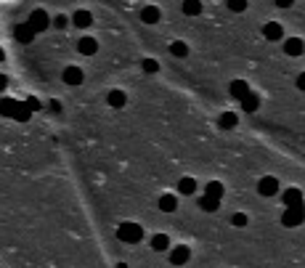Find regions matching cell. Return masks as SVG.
<instances>
[{"instance_id": "34", "label": "cell", "mask_w": 305, "mask_h": 268, "mask_svg": "<svg viewBox=\"0 0 305 268\" xmlns=\"http://www.w3.org/2000/svg\"><path fill=\"white\" fill-rule=\"evenodd\" d=\"M297 88H300V90H305V72L297 77Z\"/></svg>"}, {"instance_id": "23", "label": "cell", "mask_w": 305, "mask_h": 268, "mask_svg": "<svg viewBox=\"0 0 305 268\" xmlns=\"http://www.w3.org/2000/svg\"><path fill=\"white\" fill-rule=\"evenodd\" d=\"M199 207H202L205 213H215V210L220 207V199H213V196H202V199H199Z\"/></svg>"}, {"instance_id": "8", "label": "cell", "mask_w": 305, "mask_h": 268, "mask_svg": "<svg viewBox=\"0 0 305 268\" xmlns=\"http://www.w3.org/2000/svg\"><path fill=\"white\" fill-rule=\"evenodd\" d=\"M189 258H191V250H189V247H183V244H181V247H175V250L170 252V263H173V265H183V263H189Z\"/></svg>"}, {"instance_id": "4", "label": "cell", "mask_w": 305, "mask_h": 268, "mask_svg": "<svg viewBox=\"0 0 305 268\" xmlns=\"http://www.w3.org/2000/svg\"><path fill=\"white\" fill-rule=\"evenodd\" d=\"M257 191H260V196H274V194H279V181L274 176H265L257 183Z\"/></svg>"}, {"instance_id": "2", "label": "cell", "mask_w": 305, "mask_h": 268, "mask_svg": "<svg viewBox=\"0 0 305 268\" xmlns=\"http://www.w3.org/2000/svg\"><path fill=\"white\" fill-rule=\"evenodd\" d=\"M305 220V202L297 205V207H287L284 210V215H281V226H287V228H295L300 226Z\"/></svg>"}, {"instance_id": "10", "label": "cell", "mask_w": 305, "mask_h": 268, "mask_svg": "<svg viewBox=\"0 0 305 268\" xmlns=\"http://www.w3.org/2000/svg\"><path fill=\"white\" fill-rule=\"evenodd\" d=\"M228 93L233 98H244L250 93V85H247V80H233V83L228 85Z\"/></svg>"}, {"instance_id": "9", "label": "cell", "mask_w": 305, "mask_h": 268, "mask_svg": "<svg viewBox=\"0 0 305 268\" xmlns=\"http://www.w3.org/2000/svg\"><path fill=\"white\" fill-rule=\"evenodd\" d=\"M302 51H305V43L300 38H289L284 43V53L287 56H302Z\"/></svg>"}, {"instance_id": "19", "label": "cell", "mask_w": 305, "mask_h": 268, "mask_svg": "<svg viewBox=\"0 0 305 268\" xmlns=\"http://www.w3.org/2000/svg\"><path fill=\"white\" fill-rule=\"evenodd\" d=\"M167 247H170V239H167V234H154V237H151V250L165 252Z\"/></svg>"}, {"instance_id": "15", "label": "cell", "mask_w": 305, "mask_h": 268, "mask_svg": "<svg viewBox=\"0 0 305 268\" xmlns=\"http://www.w3.org/2000/svg\"><path fill=\"white\" fill-rule=\"evenodd\" d=\"M16 107H19L16 98H0V114H3V117H14Z\"/></svg>"}, {"instance_id": "35", "label": "cell", "mask_w": 305, "mask_h": 268, "mask_svg": "<svg viewBox=\"0 0 305 268\" xmlns=\"http://www.w3.org/2000/svg\"><path fill=\"white\" fill-rule=\"evenodd\" d=\"M6 59V53H3V48H0V61H3Z\"/></svg>"}, {"instance_id": "32", "label": "cell", "mask_w": 305, "mask_h": 268, "mask_svg": "<svg viewBox=\"0 0 305 268\" xmlns=\"http://www.w3.org/2000/svg\"><path fill=\"white\" fill-rule=\"evenodd\" d=\"M53 24H56L58 29H61V27H66V19H64V16H56V21H53Z\"/></svg>"}, {"instance_id": "28", "label": "cell", "mask_w": 305, "mask_h": 268, "mask_svg": "<svg viewBox=\"0 0 305 268\" xmlns=\"http://www.w3.org/2000/svg\"><path fill=\"white\" fill-rule=\"evenodd\" d=\"M228 8L233 14H242V11H247V0H228Z\"/></svg>"}, {"instance_id": "25", "label": "cell", "mask_w": 305, "mask_h": 268, "mask_svg": "<svg viewBox=\"0 0 305 268\" xmlns=\"http://www.w3.org/2000/svg\"><path fill=\"white\" fill-rule=\"evenodd\" d=\"M170 53L175 56V59H186V56H189V45H186V43H173Z\"/></svg>"}, {"instance_id": "24", "label": "cell", "mask_w": 305, "mask_h": 268, "mask_svg": "<svg viewBox=\"0 0 305 268\" xmlns=\"http://www.w3.org/2000/svg\"><path fill=\"white\" fill-rule=\"evenodd\" d=\"M178 191L181 194H194L196 191V181L194 178H181L178 181Z\"/></svg>"}, {"instance_id": "3", "label": "cell", "mask_w": 305, "mask_h": 268, "mask_svg": "<svg viewBox=\"0 0 305 268\" xmlns=\"http://www.w3.org/2000/svg\"><path fill=\"white\" fill-rule=\"evenodd\" d=\"M27 24L35 29V32H43V29H48V24H51V19H48V14H45L43 8H38V11H32L29 14V19H27Z\"/></svg>"}, {"instance_id": "13", "label": "cell", "mask_w": 305, "mask_h": 268, "mask_svg": "<svg viewBox=\"0 0 305 268\" xmlns=\"http://www.w3.org/2000/svg\"><path fill=\"white\" fill-rule=\"evenodd\" d=\"M257 107H260V96H257V93H252V90H250L247 96L242 98V109H244V112L250 114V112H257Z\"/></svg>"}, {"instance_id": "14", "label": "cell", "mask_w": 305, "mask_h": 268, "mask_svg": "<svg viewBox=\"0 0 305 268\" xmlns=\"http://www.w3.org/2000/svg\"><path fill=\"white\" fill-rule=\"evenodd\" d=\"M72 24H75L77 29H85V27H90V24H93V16L88 14V11H75Z\"/></svg>"}, {"instance_id": "27", "label": "cell", "mask_w": 305, "mask_h": 268, "mask_svg": "<svg viewBox=\"0 0 305 268\" xmlns=\"http://www.w3.org/2000/svg\"><path fill=\"white\" fill-rule=\"evenodd\" d=\"M141 69H144L146 75H154V72H159V64H157L154 59H144V64H141Z\"/></svg>"}, {"instance_id": "18", "label": "cell", "mask_w": 305, "mask_h": 268, "mask_svg": "<svg viewBox=\"0 0 305 268\" xmlns=\"http://www.w3.org/2000/svg\"><path fill=\"white\" fill-rule=\"evenodd\" d=\"M183 14L186 16H199L202 14V0H183Z\"/></svg>"}, {"instance_id": "22", "label": "cell", "mask_w": 305, "mask_h": 268, "mask_svg": "<svg viewBox=\"0 0 305 268\" xmlns=\"http://www.w3.org/2000/svg\"><path fill=\"white\" fill-rule=\"evenodd\" d=\"M125 101H127V98H125V93H122V90H112V93H109V107L122 109V107H125Z\"/></svg>"}, {"instance_id": "31", "label": "cell", "mask_w": 305, "mask_h": 268, "mask_svg": "<svg viewBox=\"0 0 305 268\" xmlns=\"http://www.w3.org/2000/svg\"><path fill=\"white\" fill-rule=\"evenodd\" d=\"M274 3H276L279 8H289L292 3H295V0H274Z\"/></svg>"}, {"instance_id": "5", "label": "cell", "mask_w": 305, "mask_h": 268, "mask_svg": "<svg viewBox=\"0 0 305 268\" xmlns=\"http://www.w3.org/2000/svg\"><path fill=\"white\" fill-rule=\"evenodd\" d=\"M77 51L83 53V56H93L98 51V40L96 38H90V35H85V38H80L77 40Z\"/></svg>"}, {"instance_id": "29", "label": "cell", "mask_w": 305, "mask_h": 268, "mask_svg": "<svg viewBox=\"0 0 305 268\" xmlns=\"http://www.w3.org/2000/svg\"><path fill=\"white\" fill-rule=\"evenodd\" d=\"M231 223L236 226V228H244V226H247V215H244V213H236V215L231 218Z\"/></svg>"}, {"instance_id": "26", "label": "cell", "mask_w": 305, "mask_h": 268, "mask_svg": "<svg viewBox=\"0 0 305 268\" xmlns=\"http://www.w3.org/2000/svg\"><path fill=\"white\" fill-rule=\"evenodd\" d=\"M220 127H223V130H231V127H236V114H233V112L220 114Z\"/></svg>"}, {"instance_id": "1", "label": "cell", "mask_w": 305, "mask_h": 268, "mask_svg": "<svg viewBox=\"0 0 305 268\" xmlns=\"http://www.w3.org/2000/svg\"><path fill=\"white\" fill-rule=\"evenodd\" d=\"M117 239L120 242H127V244H135V242H141L144 239V226H138V223H122L120 228H117Z\"/></svg>"}, {"instance_id": "11", "label": "cell", "mask_w": 305, "mask_h": 268, "mask_svg": "<svg viewBox=\"0 0 305 268\" xmlns=\"http://www.w3.org/2000/svg\"><path fill=\"white\" fill-rule=\"evenodd\" d=\"M281 35H284V29H281V24H276V21H268V24L263 27V38L265 40H281Z\"/></svg>"}, {"instance_id": "7", "label": "cell", "mask_w": 305, "mask_h": 268, "mask_svg": "<svg viewBox=\"0 0 305 268\" xmlns=\"http://www.w3.org/2000/svg\"><path fill=\"white\" fill-rule=\"evenodd\" d=\"M14 35H16V40H19V43H24V45H27V43L35 40V35H38V32H35L29 24H16V27H14Z\"/></svg>"}, {"instance_id": "12", "label": "cell", "mask_w": 305, "mask_h": 268, "mask_svg": "<svg viewBox=\"0 0 305 268\" xmlns=\"http://www.w3.org/2000/svg\"><path fill=\"white\" fill-rule=\"evenodd\" d=\"M141 21H146V24H157V21H159V8L157 6H144V8H141Z\"/></svg>"}, {"instance_id": "36", "label": "cell", "mask_w": 305, "mask_h": 268, "mask_svg": "<svg viewBox=\"0 0 305 268\" xmlns=\"http://www.w3.org/2000/svg\"><path fill=\"white\" fill-rule=\"evenodd\" d=\"M117 268H127V265H125V263H120V265H117Z\"/></svg>"}, {"instance_id": "30", "label": "cell", "mask_w": 305, "mask_h": 268, "mask_svg": "<svg viewBox=\"0 0 305 268\" xmlns=\"http://www.w3.org/2000/svg\"><path fill=\"white\" fill-rule=\"evenodd\" d=\"M27 107H29L32 112H38V109H40V101H38V98H27Z\"/></svg>"}, {"instance_id": "16", "label": "cell", "mask_w": 305, "mask_h": 268, "mask_svg": "<svg viewBox=\"0 0 305 268\" xmlns=\"http://www.w3.org/2000/svg\"><path fill=\"white\" fill-rule=\"evenodd\" d=\"M223 194H226V189H223V183L218 181H210L205 186V196H213V199H223Z\"/></svg>"}, {"instance_id": "6", "label": "cell", "mask_w": 305, "mask_h": 268, "mask_svg": "<svg viewBox=\"0 0 305 268\" xmlns=\"http://www.w3.org/2000/svg\"><path fill=\"white\" fill-rule=\"evenodd\" d=\"M61 77H64L66 85H80V83L85 80V77H83V69H80V66H66Z\"/></svg>"}, {"instance_id": "20", "label": "cell", "mask_w": 305, "mask_h": 268, "mask_svg": "<svg viewBox=\"0 0 305 268\" xmlns=\"http://www.w3.org/2000/svg\"><path fill=\"white\" fill-rule=\"evenodd\" d=\"M32 117V109L27 107V101H19V107H16V114H14V120H19V122H27Z\"/></svg>"}, {"instance_id": "21", "label": "cell", "mask_w": 305, "mask_h": 268, "mask_svg": "<svg viewBox=\"0 0 305 268\" xmlns=\"http://www.w3.org/2000/svg\"><path fill=\"white\" fill-rule=\"evenodd\" d=\"M175 207H178V199H175L173 194H165V196L159 199V210H162V213H173Z\"/></svg>"}, {"instance_id": "33", "label": "cell", "mask_w": 305, "mask_h": 268, "mask_svg": "<svg viewBox=\"0 0 305 268\" xmlns=\"http://www.w3.org/2000/svg\"><path fill=\"white\" fill-rule=\"evenodd\" d=\"M6 85H8V77H6V75H0V93L6 90Z\"/></svg>"}, {"instance_id": "17", "label": "cell", "mask_w": 305, "mask_h": 268, "mask_svg": "<svg viewBox=\"0 0 305 268\" xmlns=\"http://www.w3.org/2000/svg\"><path fill=\"white\" fill-rule=\"evenodd\" d=\"M284 205H287V207L302 205V191H300V189H287V191H284Z\"/></svg>"}]
</instances>
